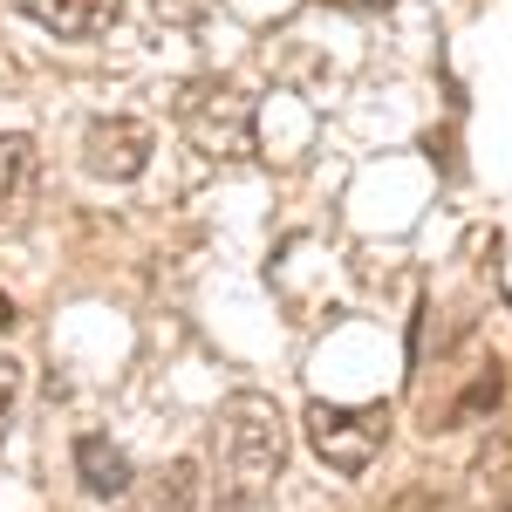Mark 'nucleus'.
<instances>
[{
  "mask_svg": "<svg viewBox=\"0 0 512 512\" xmlns=\"http://www.w3.org/2000/svg\"><path fill=\"white\" fill-rule=\"evenodd\" d=\"M219 451H226V499L233 506H260L274 492L280 465H287V417L274 396L239 390L219 410Z\"/></svg>",
  "mask_w": 512,
  "mask_h": 512,
  "instance_id": "f257e3e1",
  "label": "nucleus"
},
{
  "mask_svg": "<svg viewBox=\"0 0 512 512\" xmlns=\"http://www.w3.org/2000/svg\"><path fill=\"white\" fill-rule=\"evenodd\" d=\"M301 431L315 444V458L328 472H369L376 458H383V444H390V410L383 403H308V417H301Z\"/></svg>",
  "mask_w": 512,
  "mask_h": 512,
  "instance_id": "f03ea898",
  "label": "nucleus"
},
{
  "mask_svg": "<svg viewBox=\"0 0 512 512\" xmlns=\"http://www.w3.org/2000/svg\"><path fill=\"white\" fill-rule=\"evenodd\" d=\"M178 130L192 137L205 158H239V151H253V96L226 76L185 82V96H178Z\"/></svg>",
  "mask_w": 512,
  "mask_h": 512,
  "instance_id": "7ed1b4c3",
  "label": "nucleus"
},
{
  "mask_svg": "<svg viewBox=\"0 0 512 512\" xmlns=\"http://www.w3.org/2000/svg\"><path fill=\"white\" fill-rule=\"evenodd\" d=\"M151 151H158V137H151V123H137V117H96L82 130V171L89 178H110V185L144 178Z\"/></svg>",
  "mask_w": 512,
  "mask_h": 512,
  "instance_id": "20e7f679",
  "label": "nucleus"
},
{
  "mask_svg": "<svg viewBox=\"0 0 512 512\" xmlns=\"http://www.w3.org/2000/svg\"><path fill=\"white\" fill-rule=\"evenodd\" d=\"M35 28H48V35H62V41H96V35H110L117 28V14H123V0H14Z\"/></svg>",
  "mask_w": 512,
  "mask_h": 512,
  "instance_id": "39448f33",
  "label": "nucleus"
},
{
  "mask_svg": "<svg viewBox=\"0 0 512 512\" xmlns=\"http://www.w3.org/2000/svg\"><path fill=\"white\" fill-rule=\"evenodd\" d=\"M76 478L89 499H123L137 472H130V458H123V444H110L103 431H82L76 437Z\"/></svg>",
  "mask_w": 512,
  "mask_h": 512,
  "instance_id": "423d86ee",
  "label": "nucleus"
},
{
  "mask_svg": "<svg viewBox=\"0 0 512 512\" xmlns=\"http://www.w3.org/2000/svg\"><path fill=\"white\" fill-rule=\"evenodd\" d=\"M130 512H198V465L171 458L158 478L130 485Z\"/></svg>",
  "mask_w": 512,
  "mask_h": 512,
  "instance_id": "0eeeda50",
  "label": "nucleus"
},
{
  "mask_svg": "<svg viewBox=\"0 0 512 512\" xmlns=\"http://www.w3.org/2000/svg\"><path fill=\"white\" fill-rule=\"evenodd\" d=\"M28 171H35V144L28 137H0V205L28 192Z\"/></svg>",
  "mask_w": 512,
  "mask_h": 512,
  "instance_id": "6e6552de",
  "label": "nucleus"
},
{
  "mask_svg": "<svg viewBox=\"0 0 512 512\" xmlns=\"http://www.w3.org/2000/svg\"><path fill=\"white\" fill-rule=\"evenodd\" d=\"M151 14H158L164 28H198L212 14V0H151Z\"/></svg>",
  "mask_w": 512,
  "mask_h": 512,
  "instance_id": "1a4fd4ad",
  "label": "nucleus"
},
{
  "mask_svg": "<svg viewBox=\"0 0 512 512\" xmlns=\"http://www.w3.org/2000/svg\"><path fill=\"white\" fill-rule=\"evenodd\" d=\"M14 403H21V362H14V355H0V431H7Z\"/></svg>",
  "mask_w": 512,
  "mask_h": 512,
  "instance_id": "9d476101",
  "label": "nucleus"
},
{
  "mask_svg": "<svg viewBox=\"0 0 512 512\" xmlns=\"http://www.w3.org/2000/svg\"><path fill=\"white\" fill-rule=\"evenodd\" d=\"M7 321H14V301H7V294H0V328H7Z\"/></svg>",
  "mask_w": 512,
  "mask_h": 512,
  "instance_id": "9b49d317",
  "label": "nucleus"
}]
</instances>
